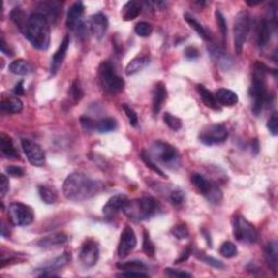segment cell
<instances>
[{"mask_svg": "<svg viewBox=\"0 0 278 278\" xmlns=\"http://www.w3.org/2000/svg\"><path fill=\"white\" fill-rule=\"evenodd\" d=\"M102 189V184L83 173H72L63 184V193L72 201H85L97 196Z\"/></svg>", "mask_w": 278, "mask_h": 278, "instance_id": "cell-1", "label": "cell"}, {"mask_svg": "<svg viewBox=\"0 0 278 278\" xmlns=\"http://www.w3.org/2000/svg\"><path fill=\"white\" fill-rule=\"evenodd\" d=\"M24 36L36 49L47 50L50 44V23L44 15L33 12L30 15Z\"/></svg>", "mask_w": 278, "mask_h": 278, "instance_id": "cell-2", "label": "cell"}, {"mask_svg": "<svg viewBox=\"0 0 278 278\" xmlns=\"http://www.w3.org/2000/svg\"><path fill=\"white\" fill-rule=\"evenodd\" d=\"M266 72L267 69L263 63L256 62L253 66L252 83L250 86L251 109L255 115H259L263 109L264 103L269 99L266 89Z\"/></svg>", "mask_w": 278, "mask_h": 278, "instance_id": "cell-3", "label": "cell"}, {"mask_svg": "<svg viewBox=\"0 0 278 278\" xmlns=\"http://www.w3.org/2000/svg\"><path fill=\"white\" fill-rule=\"evenodd\" d=\"M158 207V201L154 198L146 196L140 199H135L133 201H128L127 206L124 209V212L129 218L141 221V219H147L154 215Z\"/></svg>", "mask_w": 278, "mask_h": 278, "instance_id": "cell-4", "label": "cell"}, {"mask_svg": "<svg viewBox=\"0 0 278 278\" xmlns=\"http://www.w3.org/2000/svg\"><path fill=\"white\" fill-rule=\"evenodd\" d=\"M99 81L107 93L115 95L123 91L124 81L114 70V66L109 61H103L99 66Z\"/></svg>", "mask_w": 278, "mask_h": 278, "instance_id": "cell-5", "label": "cell"}, {"mask_svg": "<svg viewBox=\"0 0 278 278\" xmlns=\"http://www.w3.org/2000/svg\"><path fill=\"white\" fill-rule=\"evenodd\" d=\"M250 30V15L246 11H240L236 15L234 23V47L238 55L243 52L245 43Z\"/></svg>", "mask_w": 278, "mask_h": 278, "instance_id": "cell-6", "label": "cell"}, {"mask_svg": "<svg viewBox=\"0 0 278 278\" xmlns=\"http://www.w3.org/2000/svg\"><path fill=\"white\" fill-rule=\"evenodd\" d=\"M8 216L14 226H28L34 221V211L24 203L12 202L9 204Z\"/></svg>", "mask_w": 278, "mask_h": 278, "instance_id": "cell-7", "label": "cell"}, {"mask_svg": "<svg viewBox=\"0 0 278 278\" xmlns=\"http://www.w3.org/2000/svg\"><path fill=\"white\" fill-rule=\"evenodd\" d=\"M233 232L236 239L247 244H254L259 238L258 230L244 216H235Z\"/></svg>", "mask_w": 278, "mask_h": 278, "instance_id": "cell-8", "label": "cell"}, {"mask_svg": "<svg viewBox=\"0 0 278 278\" xmlns=\"http://www.w3.org/2000/svg\"><path fill=\"white\" fill-rule=\"evenodd\" d=\"M228 137V130L223 124H211L204 127L199 139L202 144L207 146H213L217 144H222Z\"/></svg>", "mask_w": 278, "mask_h": 278, "instance_id": "cell-9", "label": "cell"}, {"mask_svg": "<svg viewBox=\"0 0 278 278\" xmlns=\"http://www.w3.org/2000/svg\"><path fill=\"white\" fill-rule=\"evenodd\" d=\"M151 150L156 159L167 165L175 164L178 160V152L175 147L162 140L154 141Z\"/></svg>", "mask_w": 278, "mask_h": 278, "instance_id": "cell-10", "label": "cell"}, {"mask_svg": "<svg viewBox=\"0 0 278 278\" xmlns=\"http://www.w3.org/2000/svg\"><path fill=\"white\" fill-rule=\"evenodd\" d=\"M21 144H22L24 154L31 164L34 166L44 165L46 160L45 152L38 144H36L30 139H22L21 140Z\"/></svg>", "mask_w": 278, "mask_h": 278, "instance_id": "cell-11", "label": "cell"}, {"mask_svg": "<svg viewBox=\"0 0 278 278\" xmlns=\"http://www.w3.org/2000/svg\"><path fill=\"white\" fill-rule=\"evenodd\" d=\"M136 245H137V238H136V235L134 229L127 225L123 229L122 234H121L120 243L118 247V255L120 259H125L126 256L132 252L135 249Z\"/></svg>", "mask_w": 278, "mask_h": 278, "instance_id": "cell-12", "label": "cell"}, {"mask_svg": "<svg viewBox=\"0 0 278 278\" xmlns=\"http://www.w3.org/2000/svg\"><path fill=\"white\" fill-rule=\"evenodd\" d=\"M99 259V247L95 240L87 239L83 244L81 252H80V260L82 264L85 267H93L97 264Z\"/></svg>", "mask_w": 278, "mask_h": 278, "instance_id": "cell-13", "label": "cell"}, {"mask_svg": "<svg viewBox=\"0 0 278 278\" xmlns=\"http://www.w3.org/2000/svg\"><path fill=\"white\" fill-rule=\"evenodd\" d=\"M84 11H85V7H84L83 2L81 1L73 3L71 6L66 17V25L71 31L81 32L82 30H84V23H83Z\"/></svg>", "mask_w": 278, "mask_h": 278, "instance_id": "cell-14", "label": "cell"}, {"mask_svg": "<svg viewBox=\"0 0 278 278\" xmlns=\"http://www.w3.org/2000/svg\"><path fill=\"white\" fill-rule=\"evenodd\" d=\"M128 198L125 195H117L111 197L108 200V202L104 204L102 209V213L104 216L112 217L115 216L119 212L124 211L125 207L128 203Z\"/></svg>", "mask_w": 278, "mask_h": 278, "instance_id": "cell-15", "label": "cell"}, {"mask_svg": "<svg viewBox=\"0 0 278 278\" xmlns=\"http://www.w3.org/2000/svg\"><path fill=\"white\" fill-rule=\"evenodd\" d=\"M89 30L97 39H101L109 28V21L106 14L96 13L92 15L88 22Z\"/></svg>", "mask_w": 278, "mask_h": 278, "instance_id": "cell-16", "label": "cell"}, {"mask_svg": "<svg viewBox=\"0 0 278 278\" xmlns=\"http://www.w3.org/2000/svg\"><path fill=\"white\" fill-rule=\"evenodd\" d=\"M70 46V36L66 35L65 37L62 40L61 45L59 46V48L55 52L54 57L51 58V63H50V74L51 75H56L58 71L61 67L62 63L66 57V52L67 49H69Z\"/></svg>", "mask_w": 278, "mask_h": 278, "instance_id": "cell-17", "label": "cell"}, {"mask_svg": "<svg viewBox=\"0 0 278 278\" xmlns=\"http://www.w3.org/2000/svg\"><path fill=\"white\" fill-rule=\"evenodd\" d=\"M71 259V255L69 253H63L58 256V258L51 260L49 263L45 264L41 269H38L41 273L39 276H54L55 271H59L62 267H64Z\"/></svg>", "mask_w": 278, "mask_h": 278, "instance_id": "cell-18", "label": "cell"}, {"mask_svg": "<svg viewBox=\"0 0 278 278\" xmlns=\"http://www.w3.org/2000/svg\"><path fill=\"white\" fill-rule=\"evenodd\" d=\"M166 97L167 91L165 84L162 82L156 83L154 92H152V110H154V114H158L161 111L162 106L166 100Z\"/></svg>", "mask_w": 278, "mask_h": 278, "instance_id": "cell-19", "label": "cell"}, {"mask_svg": "<svg viewBox=\"0 0 278 278\" xmlns=\"http://www.w3.org/2000/svg\"><path fill=\"white\" fill-rule=\"evenodd\" d=\"M59 3L56 1H43L38 3L37 10H35V12L44 15L49 21V23H54L59 17Z\"/></svg>", "mask_w": 278, "mask_h": 278, "instance_id": "cell-20", "label": "cell"}, {"mask_svg": "<svg viewBox=\"0 0 278 278\" xmlns=\"http://www.w3.org/2000/svg\"><path fill=\"white\" fill-rule=\"evenodd\" d=\"M66 241H67V236L65 234L57 233V234H50L48 236H45L43 238H40L37 241V246L44 249H51L64 245Z\"/></svg>", "mask_w": 278, "mask_h": 278, "instance_id": "cell-21", "label": "cell"}, {"mask_svg": "<svg viewBox=\"0 0 278 278\" xmlns=\"http://www.w3.org/2000/svg\"><path fill=\"white\" fill-rule=\"evenodd\" d=\"M216 101L225 107H233L238 102V96L235 92L227 88H219L215 93Z\"/></svg>", "mask_w": 278, "mask_h": 278, "instance_id": "cell-22", "label": "cell"}, {"mask_svg": "<svg viewBox=\"0 0 278 278\" xmlns=\"http://www.w3.org/2000/svg\"><path fill=\"white\" fill-rule=\"evenodd\" d=\"M0 110L2 114H17L23 110V102L18 97H9L1 101Z\"/></svg>", "mask_w": 278, "mask_h": 278, "instance_id": "cell-23", "label": "cell"}, {"mask_svg": "<svg viewBox=\"0 0 278 278\" xmlns=\"http://www.w3.org/2000/svg\"><path fill=\"white\" fill-rule=\"evenodd\" d=\"M264 255L267 265L270 266V269L277 273V267H278V247L276 241H271L267 244L264 250Z\"/></svg>", "mask_w": 278, "mask_h": 278, "instance_id": "cell-24", "label": "cell"}, {"mask_svg": "<svg viewBox=\"0 0 278 278\" xmlns=\"http://www.w3.org/2000/svg\"><path fill=\"white\" fill-rule=\"evenodd\" d=\"M271 39V24L267 20H262L256 31V44L260 48H263Z\"/></svg>", "mask_w": 278, "mask_h": 278, "instance_id": "cell-25", "label": "cell"}, {"mask_svg": "<svg viewBox=\"0 0 278 278\" xmlns=\"http://www.w3.org/2000/svg\"><path fill=\"white\" fill-rule=\"evenodd\" d=\"M0 148L2 154L8 159H19V154L13 146L11 137L6 134L0 135Z\"/></svg>", "mask_w": 278, "mask_h": 278, "instance_id": "cell-26", "label": "cell"}, {"mask_svg": "<svg viewBox=\"0 0 278 278\" xmlns=\"http://www.w3.org/2000/svg\"><path fill=\"white\" fill-rule=\"evenodd\" d=\"M149 64V58L147 56H138L134 58V59L127 64L126 69H125V73L126 75L130 76L134 75L136 73L140 72L143 69Z\"/></svg>", "mask_w": 278, "mask_h": 278, "instance_id": "cell-27", "label": "cell"}, {"mask_svg": "<svg viewBox=\"0 0 278 278\" xmlns=\"http://www.w3.org/2000/svg\"><path fill=\"white\" fill-rule=\"evenodd\" d=\"M197 91L199 93V95H200L203 103L206 104L208 108L216 110V111H217V110H219L216 99H215V96L213 95L212 92H210L209 89L206 88V86L201 85V84H198V85H197Z\"/></svg>", "mask_w": 278, "mask_h": 278, "instance_id": "cell-28", "label": "cell"}, {"mask_svg": "<svg viewBox=\"0 0 278 278\" xmlns=\"http://www.w3.org/2000/svg\"><path fill=\"white\" fill-rule=\"evenodd\" d=\"M190 180H191V183L193 184V186H195L198 189V191L202 193V195L204 196L208 195V192L213 186L212 183H210L206 177L201 174H199V173H192L190 176Z\"/></svg>", "mask_w": 278, "mask_h": 278, "instance_id": "cell-29", "label": "cell"}, {"mask_svg": "<svg viewBox=\"0 0 278 278\" xmlns=\"http://www.w3.org/2000/svg\"><path fill=\"white\" fill-rule=\"evenodd\" d=\"M10 18H11L12 22L17 25V28L24 34L26 26H28L30 17H28L26 13L21 8H14L11 11V13H10Z\"/></svg>", "mask_w": 278, "mask_h": 278, "instance_id": "cell-30", "label": "cell"}, {"mask_svg": "<svg viewBox=\"0 0 278 278\" xmlns=\"http://www.w3.org/2000/svg\"><path fill=\"white\" fill-rule=\"evenodd\" d=\"M9 71L15 75L24 76L32 72V65H31L28 61H25L23 59H18L10 63Z\"/></svg>", "mask_w": 278, "mask_h": 278, "instance_id": "cell-31", "label": "cell"}, {"mask_svg": "<svg viewBox=\"0 0 278 278\" xmlns=\"http://www.w3.org/2000/svg\"><path fill=\"white\" fill-rule=\"evenodd\" d=\"M141 13V6L137 1H128L123 7V19L124 21H133Z\"/></svg>", "mask_w": 278, "mask_h": 278, "instance_id": "cell-32", "label": "cell"}, {"mask_svg": "<svg viewBox=\"0 0 278 278\" xmlns=\"http://www.w3.org/2000/svg\"><path fill=\"white\" fill-rule=\"evenodd\" d=\"M118 128V122L113 118H106L98 121L96 124V130L99 133H110Z\"/></svg>", "mask_w": 278, "mask_h": 278, "instance_id": "cell-33", "label": "cell"}, {"mask_svg": "<svg viewBox=\"0 0 278 278\" xmlns=\"http://www.w3.org/2000/svg\"><path fill=\"white\" fill-rule=\"evenodd\" d=\"M185 20H186V22H187L188 24H189L193 30L196 31V32L198 33V35L200 36V37H201L202 39H204V40H210V35L208 34L206 29H204L203 26H202V24L199 23L198 21L192 17V15L186 13V14H185Z\"/></svg>", "mask_w": 278, "mask_h": 278, "instance_id": "cell-34", "label": "cell"}, {"mask_svg": "<svg viewBox=\"0 0 278 278\" xmlns=\"http://www.w3.org/2000/svg\"><path fill=\"white\" fill-rule=\"evenodd\" d=\"M38 192L40 199L47 204H52L57 201V193L51 189V188L47 186H39L38 187Z\"/></svg>", "mask_w": 278, "mask_h": 278, "instance_id": "cell-35", "label": "cell"}, {"mask_svg": "<svg viewBox=\"0 0 278 278\" xmlns=\"http://www.w3.org/2000/svg\"><path fill=\"white\" fill-rule=\"evenodd\" d=\"M120 270L122 271H144L147 269V266L141 261L133 260L127 262H120L117 264Z\"/></svg>", "mask_w": 278, "mask_h": 278, "instance_id": "cell-36", "label": "cell"}, {"mask_svg": "<svg viewBox=\"0 0 278 278\" xmlns=\"http://www.w3.org/2000/svg\"><path fill=\"white\" fill-rule=\"evenodd\" d=\"M215 19H216V23L219 31H221L222 37H223V41L225 43V40L227 38L228 35V29H227V21L225 19L224 14L219 11V10H216L215 11Z\"/></svg>", "mask_w": 278, "mask_h": 278, "instance_id": "cell-37", "label": "cell"}, {"mask_svg": "<svg viewBox=\"0 0 278 278\" xmlns=\"http://www.w3.org/2000/svg\"><path fill=\"white\" fill-rule=\"evenodd\" d=\"M219 253H221L224 258H234L235 255H237V247L235 246V244L230 243V241H226L224 243L221 248H219Z\"/></svg>", "mask_w": 278, "mask_h": 278, "instance_id": "cell-38", "label": "cell"}, {"mask_svg": "<svg viewBox=\"0 0 278 278\" xmlns=\"http://www.w3.org/2000/svg\"><path fill=\"white\" fill-rule=\"evenodd\" d=\"M152 31H154V26L148 22H139L135 26V32L140 37H148L151 35Z\"/></svg>", "mask_w": 278, "mask_h": 278, "instance_id": "cell-39", "label": "cell"}, {"mask_svg": "<svg viewBox=\"0 0 278 278\" xmlns=\"http://www.w3.org/2000/svg\"><path fill=\"white\" fill-rule=\"evenodd\" d=\"M143 250L144 252L150 256V258H154V254H155V248H154V245L152 244L151 238L149 236V233L145 230L144 232V240H143Z\"/></svg>", "mask_w": 278, "mask_h": 278, "instance_id": "cell-40", "label": "cell"}, {"mask_svg": "<svg viewBox=\"0 0 278 278\" xmlns=\"http://www.w3.org/2000/svg\"><path fill=\"white\" fill-rule=\"evenodd\" d=\"M163 120H164V122H165L167 126H169L171 129L175 130V132H176V130L182 128V121L178 118L174 117V115H172L170 112L164 113Z\"/></svg>", "mask_w": 278, "mask_h": 278, "instance_id": "cell-41", "label": "cell"}, {"mask_svg": "<svg viewBox=\"0 0 278 278\" xmlns=\"http://www.w3.org/2000/svg\"><path fill=\"white\" fill-rule=\"evenodd\" d=\"M69 95L71 96V98L74 100L75 102L80 101L81 99L84 96V93L82 91V87H81V84L78 81H74L72 83V85L70 87V91H69Z\"/></svg>", "mask_w": 278, "mask_h": 278, "instance_id": "cell-42", "label": "cell"}, {"mask_svg": "<svg viewBox=\"0 0 278 278\" xmlns=\"http://www.w3.org/2000/svg\"><path fill=\"white\" fill-rule=\"evenodd\" d=\"M208 200L210 202H212L214 204H218L219 202L222 201V199H223V193L221 191V189L217 186H215L213 185L211 189H210V191L208 192V195L206 196Z\"/></svg>", "mask_w": 278, "mask_h": 278, "instance_id": "cell-43", "label": "cell"}, {"mask_svg": "<svg viewBox=\"0 0 278 278\" xmlns=\"http://www.w3.org/2000/svg\"><path fill=\"white\" fill-rule=\"evenodd\" d=\"M141 159H143V161L145 162V164L149 167V169H151L152 171L154 172H155V173H158L159 175H161L162 177H166L165 175H164V173L162 172L158 166L155 165V163L154 161L151 160V158H150V155L148 154H146V152L144 151V152H141Z\"/></svg>", "mask_w": 278, "mask_h": 278, "instance_id": "cell-44", "label": "cell"}, {"mask_svg": "<svg viewBox=\"0 0 278 278\" xmlns=\"http://www.w3.org/2000/svg\"><path fill=\"white\" fill-rule=\"evenodd\" d=\"M172 234L174 237H176L177 239H185L188 237V235H189V233H188V229L187 227L185 226V225H183V224H180V225H176V226H174L172 228Z\"/></svg>", "mask_w": 278, "mask_h": 278, "instance_id": "cell-45", "label": "cell"}, {"mask_svg": "<svg viewBox=\"0 0 278 278\" xmlns=\"http://www.w3.org/2000/svg\"><path fill=\"white\" fill-rule=\"evenodd\" d=\"M123 110L125 114H126V117L129 121L130 125H133V126H137L138 124V117H137V113L134 111L133 108H130L127 104H123Z\"/></svg>", "mask_w": 278, "mask_h": 278, "instance_id": "cell-46", "label": "cell"}, {"mask_svg": "<svg viewBox=\"0 0 278 278\" xmlns=\"http://www.w3.org/2000/svg\"><path fill=\"white\" fill-rule=\"evenodd\" d=\"M267 128L273 136H277L278 134V117L277 113H273L272 117L269 119L267 122Z\"/></svg>", "mask_w": 278, "mask_h": 278, "instance_id": "cell-47", "label": "cell"}, {"mask_svg": "<svg viewBox=\"0 0 278 278\" xmlns=\"http://www.w3.org/2000/svg\"><path fill=\"white\" fill-rule=\"evenodd\" d=\"M170 199H171V202L174 204V206H181V204L185 200V195H184V192L180 189H176V190H173L170 195Z\"/></svg>", "mask_w": 278, "mask_h": 278, "instance_id": "cell-48", "label": "cell"}, {"mask_svg": "<svg viewBox=\"0 0 278 278\" xmlns=\"http://www.w3.org/2000/svg\"><path fill=\"white\" fill-rule=\"evenodd\" d=\"M81 124L83 128L87 130V132H93V130H96V124L97 122H95L93 119H91L89 117H82L81 118Z\"/></svg>", "mask_w": 278, "mask_h": 278, "instance_id": "cell-49", "label": "cell"}, {"mask_svg": "<svg viewBox=\"0 0 278 278\" xmlns=\"http://www.w3.org/2000/svg\"><path fill=\"white\" fill-rule=\"evenodd\" d=\"M202 260H203V262H206L207 264L215 267V269H224V267H225V265H224L222 261H218L216 259H214V258H212V256L203 255Z\"/></svg>", "mask_w": 278, "mask_h": 278, "instance_id": "cell-50", "label": "cell"}, {"mask_svg": "<svg viewBox=\"0 0 278 278\" xmlns=\"http://www.w3.org/2000/svg\"><path fill=\"white\" fill-rule=\"evenodd\" d=\"M165 274L170 277H178V278H184V277H191V274L183 271L178 270H173V269H165L164 271Z\"/></svg>", "mask_w": 278, "mask_h": 278, "instance_id": "cell-51", "label": "cell"}, {"mask_svg": "<svg viewBox=\"0 0 278 278\" xmlns=\"http://www.w3.org/2000/svg\"><path fill=\"white\" fill-rule=\"evenodd\" d=\"M6 172L8 173L9 176H12V177H22V176H24V171L19 166L10 165L6 169Z\"/></svg>", "mask_w": 278, "mask_h": 278, "instance_id": "cell-52", "label": "cell"}, {"mask_svg": "<svg viewBox=\"0 0 278 278\" xmlns=\"http://www.w3.org/2000/svg\"><path fill=\"white\" fill-rule=\"evenodd\" d=\"M0 188H1V198L7 195V192L10 189L9 178L6 174H1V183H0Z\"/></svg>", "mask_w": 278, "mask_h": 278, "instance_id": "cell-53", "label": "cell"}, {"mask_svg": "<svg viewBox=\"0 0 278 278\" xmlns=\"http://www.w3.org/2000/svg\"><path fill=\"white\" fill-rule=\"evenodd\" d=\"M121 276L125 277H148L149 275L143 271H124L121 273Z\"/></svg>", "mask_w": 278, "mask_h": 278, "instance_id": "cell-54", "label": "cell"}, {"mask_svg": "<svg viewBox=\"0 0 278 278\" xmlns=\"http://www.w3.org/2000/svg\"><path fill=\"white\" fill-rule=\"evenodd\" d=\"M191 253H192V249L190 248V247H187V248L183 251V253L181 254L180 258H178L175 261V263L176 264H180V263H182V262L187 261L188 259H189V256L191 255Z\"/></svg>", "mask_w": 278, "mask_h": 278, "instance_id": "cell-55", "label": "cell"}, {"mask_svg": "<svg viewBox=\"0 0 278 278\" xmlns=\"http://www.w3.org/2000/svg\"><path fill=\"white\" fill-rule=\"evenodd\" d=\"M185 55L186 57L188 58V59H190V60H193V59H197V58L199 57V51L198 49L196 48V47H188V48H186L185 50Z\"/></svg>", "mask_w": 278, "mask_h": 278, "instance_id": "cell-56", "label": "cell"}, {"mask_svg": "<svg viewBox=\"0 0 278 278\" xmlns=\"http://www.w3.org/2000/svg\"><path fill=\"white\" fill-rule=\"evenodd\" d=\"M13 93L15 96H23L24 95V87H23V81H20L17 85H15Z\"/></svg>", "mask_w": 278, "mask_h": 278, "instance_id": "cell-57", "label": "cell"}, {"mask_svg": "<svg viewBox=\"0 0 278 278\" xmlns=\"http://www.w3.org/2000/svg\"><path fill=\"white\" fill-rule=\"evenodd\" d=\"M1 51L3 52V54H6L7 56H12V51L10 50L8 47H7V44H6V41H4L3 38H1Z\"/></svg>", "mask_w": 278, "mask_h": 278, "instance_id": "cell-58", "label": "cell"}]
</instances>
